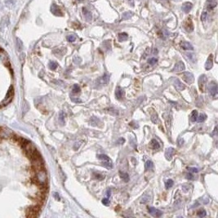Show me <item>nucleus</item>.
Masks as SVG:
<instances>
[{
  "mask_svg": "<svg viewBox=\"0 0 218 218\" xmlns=\"http://www.w3.org/2000/svg\"><path fill=\"white\" fill-rule=\"evenodd\" d=\"M159 34V36L161 37L162 38H167V36H168V32L167 31V30H163Z\"/></svg>",
  "mask_w": 218,
  "mask_h": 218,
  "instance_id": "nucleus-35",
  "label": "nucleus"
},
{
  "mask_svg": "<svg viewBox=\"0 0 218 218\" xmlns=\"http://www.w3.org/2000/svg\"><path fill=\"white\" fill-rule=\"evenodd\" d=\"M51 11H52V12L54 14V15H55V16H62V12H61V11L60 10L59 7L56 5V4H52V7H51Z\"/></svg>",
  "mask_w": 218,
  "mask_h": 218,
  "instance_id": "nucleus-15",
  "label": "nucleus"
},
{
  "mask_svg": "<svg viewBox=\"0 0 218 218\" xmlns=\"http://www.w3.org/2000/svg\"><path fill=\"white\" fill-rule=\"evenodd\" d=\"M133 15V13L132 11H128V12H124L123 14V20H128L130 19Z\"/></svg>",
  "mask_w": 218,
  "mask_h": 218,
  "instance_id": "nucleus-27",
  "label": "nucleus"
},
{
  "mask_svg": "<svg viewBox=\"0 0 218 218\" xmlns=\"http://www.w3.org/2000/svg\"><path fill=\"white\" fill-rule=\"evenodd\" d=\"M110 194H111V190L109 189V190L106 191V196H107V198L110 197Z\"/></svg>",
  "mask_w": 218,
  "mask_h": 218,
  "instance_id": "nucleus-52",
  "label": "nucleus"
},
{
  "mask_svg": "<svg viewBox=\"0 0 218 218\" xmlns=\"http://www.w3.org/2000/svg\"><path fill=\"white\" fill-rule=\"evenodd\" d=\"M150 200V196H147V197H143L142 198V199L140 200V202L141 203H145V202H147L148 201Z\"/></svg>",
  "mask_w": 218,
  "mask_h": 218,
  "instance_id": "nucleus-45",
  "label": "nucleus"
},
{
  "mask_svg": "<svg viewBox=\"0 0 218 218\" xmlns=\"http://www.w3.org/2000/svg\"><path fill=\"white\" fill-rule=\"evenodd\" d=\"M154 167V163L153 162L151 161V160H148L145 163V170L146 171H149V170H151Z\"/></svg>",
  "mask_w": 218,
  "mask_h": 218,
  "instance_id": "nucleus-26",
  "label": "nucleus"
},
{
  "mask_svg": "<svg viewBox=\"0 0 218 218\" xmlns=\"http://www.w3.org/2000/svg\"><path fill=\"white\" fill-rule=\"evenodd\" d=\"M109 78H110L109 74H108V73H105L104 75L101 76V78H99L98 82L99 83H101V84H107V83H109Z\"/></svg>",
  "mask_w": 218,
  "mask_h": 218,
  "instance_id": "nucleus-11",
  "label": "nucleus"
},
{
  "mask_svg": "<svg viewBox=\"0 0 218 218\" xmlns=\"http://www.w3.org/2000/svg\"><path fill=\"white\" fill-rule=\"evenodd\" d=\"M188 170L190 171H191V172H198V169L197 168H195V167H188Z\"/></svg>",
  "mask_w": 218,
  "mask_h": 218,
  "instance_id": "nucleus-47",
  "label": "nucleus"
},
{
  "mask_svg": "<svg viewBox=\"0 0 218 218\" xmlns=\"http://www.w3.org/2000/svg\"><path fill=\"white\" fill-rule=\"evenodd\" d=\"M217 4V0H208V10H212L213 9Z\"/></svg>",
  "mask_w": 218,
  "mask_h": 218,
  "instance_id": "nucleus-20",
  "label": "nucleus"
},
{
  "mask_svg": "<svg viewBox=\"0 0 218 218\" xmlns=\"http://www.w3.org/2000/svg\"><path fill=\"white\" fill-rule=\"evenodd\" d=\"M207 16H208V13H207L206 11H203L202 16H201V20H202V21H204L207 19Z\"/></svg>",
  "mask_w": 218,
  "mask_h": 218,
  "instance_id": "nucleus-44",
  "label": "nucleus"
},
{
  "mask_svg": "<svg viewBox=\"0 0 218 218\" xmlns=\"http://www.w3.org/2000/svg\"><path fill=\"white\" fill-rule=\"evenodd\" d=\"M198 217H204L207 215V213H206L205 210H200V211L198 213Z\"/></svg>",
  "mask_w": 218,
  "mask_h": 218,
  "instance_id": "nucleus-40",
  "label": "nucleus"
},
{
  "mask_svg": "<svg viewBox=\"0 0 218 218\" xmlns=\"http://www.w3.org/2000/svg\"><path fill=\"white\" fill-rule=\"evenodd\" d=\"M175 152L176 151H175L174 148H171V147L167 148L166 151H165V158H166V159H167L168 161L171 160L172 157L175 155Z\"/></svg>",
  "mask_w": 218,
  "mask_h": 218,
  "instance_id": "nucleus-7",
  "label": "nucleus"
},
{
  "mask_svg": "<svg viewBox=\"0 0 218 218\" xmlns=\"http://www.w3.org/2000/svg\"><path fill=\"white\" fill-rule=\"evenodd\" d=\"M0 59L6 66L7 65L9 66V61H8V58H7V54L2 49H0Z\"/></svg>",
  "mask_w": 218,
  "mask_h": 218,
  "instance_id": "nucleus-8",
  "label": "nucleus"
},
{
  "mask_svg": "<svg viewBox=\"0 0 218 218\" xmlns=\"http://www.w3.org/2000/svg\"><path fill=\"white\" fill-rule=\"evenodd\" d=\"M13 95H14V89L12 87H11V88L8 90V92H7V97H6V98L3 100V103L2 105H7L9 102L11 101V100L12 99L13 97Z\"/></svg>",
  "mask_w": 218,
  "mask_h": 218,
  "instance_id": "nucleus-4",
  "label": "nucleus"
},
{
  "mask_svg": "<svg viewBox=\"0 0 218 218\" xmlns=\"http://www.w3.org/2000/svg\"><path fill=\"white\" fill-rule=\"evenodd\" d=\"M184 139L183 138H179L178 139V140H177V145H179V146H182V145H183V144H184Z\"/></svg>",
  "mask_w": 218,
  "mask_h": 218,
  "instance_id": "nucleus-46",
  "label": "nucleus"
},
{
  "mask_svg": "<svg viewBox=\"0 0 218 218\" xmlns=\"http://www.w3.org/2000/svg\"><path fill=\"white\" fill-rule=\"evenodd\" d=\"M130 126H132V128H133V126H135L134 128H138V124H136L135 122H131V123H130Z\"/></svg>",
  "mask_w": 218,
  "mask_h": 218,
  "instance_id": "nucleus-49",
  "label": "nucleus"
},
{
  "mask_svg": "<svg viewBox=\"0 0 218 218\" xmlns=\"http://www.w3.org/2000/svg\"><path fill=\"white\" fill-rule=\"evenodd\" d=\"M129 1H132V0H129Z\"/></svg>",
  "mask_w": 218,
  "mask_h": 218,
  "instance_id": "nucleus-56",
  "label": "nucleus"
},
{
  "mask_svg": "<svg viewBox=\"0 0 218 218\" xmlns=\"http://www.w3.org/2000/svg\"><path fill=\"white\" fill-rule=\"evenodd\" d=\"M183 79L189 84H191L194 81V77L193 75V74L190 72H185L183 74Z\"/></svg>",
  "mask_w": 218,
  "mask_h": 218,
  "instance_id": "nucleus-6",
  "label": "nucleus"
},
{
  "mask_svg": "<svg viewBox=\"0 0 218 218\" xmlns=\"http://www.w3.org/2000/svg\"><path fill=\"white\" fill-rule=\"evenodd\" d=\"M158 120H159V118H158V114H156L155 111H153V113L151 114V121L153 124H158Z\"/></svg>",
  "mask_w": 218,
  "mask_h": 218,
  "instance_id": "nucleus-24",
  "label": "nucleus"
},
{
  "mask_svg": "<svg viewBox=\"0 0 218 218\" xmlns=\"http://www.w3.org/2000/svg\"><path fill=\"white\" fill-rule=\"evenodd\" d=\"M124 94L125 92L124 89L122 88H120V87H117L116 91H115V97H116V98L118 99V100L122 99L124 97Z\"/></svg>",
  "mask_w": 218,
  "mask_h": 218,
  "instance_id": "nucleus-13",
  "label": "nucleus"
},
{
  "mask_svg": "<svg viewBox=\"0 0 218 218\" xmlns=\"http://www.w3.org/2000/svg\"><path fill=\"white\" fill-rule=\"evenodd\" d=\"M78 1H82V0H78Z\"/></svg>",
  "mask_w": 218,
  "mask_h": 218,
  "instance_id": "nucleus-55",
  "label": "nucleus"
},
{
  "mask_svg": "<svg viewBox=\"0 0 218 218\" xmlns=\"http://www.w3.org/2000/svg\"><path fill=\"white\" fill-rule=\"evenodd\" d=\"M79 92H80V88H79V86H78V84H74V85L73 86V92L78 93Z\"/></svg>",
  "mask_w": 218,
  "mask_h": 218,
  "instance_id": "nucleus-37",
  "label": "nucleus"
},
{
  "mask_svg": "<svg viewBox=\"0 0 218 218\" xmlns=\"http://www.w3.org/2000/svg\"><path fill=\"white\" fill-rule=\"evenodd\" d=\"M186 55V57H188V58H189L191 61H193V62H195V61H195V59H194V54H192V53H188V52H187Z\"/></svg>",
  "mask_w": 218,
  "mask_h": 218,
  "instance_id": "nucleus-39",
  "label": "nucleus"
},
{
  "mask_svg": "<svg viewBox=\"0 0 218 218\" xmlns=\"http://www.w3.org/2000/svg\"><path fill=\"white\" fill-rule=\"evenodd\" d=\"M148 212L153 217H161L162 215H163V213H162L161 211L156 209L155 208H153V207H151V208H148Z\"/></svg>",
  "mask_w": 218,
  "mask_h": 218,
  "instance_id": "nucleus-9",
  "label": "nucleus"
},
{
  "mask_svg": "<svg viewBox=\"0 0 218 218\" xmlns=\"http://www.w3.org/2000/svg\"><path fill=\"white\" fill-rule=\"evenodd\" d=\"M67 40L69 42H70V43H73V42L76 40V37L74 35H69V36H67Z\"/></svg>",
  "mask_w": 218,
  "mask_h": 218,
  "instance_id": "nucleus-41",
  "label": "nucleus"
},
{
  "mask_svg": "<svg viewBox=\"0 0 218 218\" xmlns=\"http://www.w3.org/2000/svg\"><path fill=\"white\" fill-rule=\"evenodd\" d=\"M57 66H58V65H57V62H55V61H50L49 62V68L52 70H55L57 68Z\"/></svg>",
  "mask_w": 218,
  "mask_h": 218,
  "instance_id": "nucleus-34",
  "label": "nucleus"
},
{
  "mask_svg": "<svg viewBox=\"0 0 218 218\" xmlns=\"http://www.w3.org/2000/svg\"><path fill=\"white\" fill-rule=\"evenodd\" d=\"M171 119H172V117H171V113H167L166 117H165V124H166L167 128L168 131H170V128H171Z\"/></svg>",
  "mask_w": 218,
  "mask_h": 218,
  "instance_id": "nucleus-16",
  "label": "nucleus"
},
{
  "mask_svg": "<svg viewBox=\"0 0 218 218\" xmlns=\"http://www.w3.org/2000/svg\"><path fill=\"white\" fill-rule=\"evenodd\" d=\"M213 54H211V55H209V57H208V59H207V61L205 63V69L207 70H210L212 67H213Z\"/></svg>",
  "mask_w": 218,
  "mask_h": 218,
  "instance_id": "nucleus-12",
  "label": "nucleus"
},
{
  "mask_svg": "<svg viewBox=\"0 0 218 218\" xmlns=\"http://www.w3.org/2000/svg\"><path fill=\"white\" fill-rule=\"evenodd\" d=\"M198 115V114L197 110H193L192 113H191V117H190V120H191L192 123H194V122L197 121Z\"/></svg>",
  "mask_w": 218,
  "mask_h": 218,
  "instance_id": "nucleus-23",
  "label": "nucleus"
},
{
  "mask_svg": "<svg viewBox=\"0 0 218 218\" xmlns=\"http://www.w3.org/2000/svg\"><path fill=\"white\" fill-rule=\"evenodd\" d=\"M162 4L163 5H166V4H168V0H159Z\"/></svg>",
  "mask_w": 218,
  "mask_h": 218,
  "instance_id": "nucleus-50",
  "label": "nucleus"
},
{
  "mask_svg": "<svg viewBox=\"0 0 218 218\" xmlns=\"http://www.w3.org/2000/svg\"><path fill=\"white\" fill-rule=\"evenodd\" d=\"M35 180L39 185L44 186L47 181V176L46 171H44L43 169L37 171L36 175H35Z\"/></svg>",
  "mask_w": 218,
  "mask_h": 218,
  "instance_id": "nucleus-1",
  "label": "nucleus"
},
{
  "mask_svg": "<svg viewBox=\"0 0 218 218\" xmlns=\"http://www.w3.org/2000/svg\"><path fill=\"white\" fill-rule=\"evenodd\" d=\"M192 3H189V2H186V3H185L183 5H182V10L184 12H186V13H189L190 10H191V8H192Z\"/></svg>",
  "mask_w": 218,
  "mask_h": 218,
  "instance_id": "nucleus-17",
  "label": "nucleus"
},
{
  "mask_svg": "<svg viewBox=\"0 0 218 218\" xmlns=\"http://www.w3.org/2000/svg\"><path fill=\"white\" fill-rule=\"evenodd\" d=\"M59 121H60V124L61 125L65 124V114H64V112H61V113H60V115H59Z\"/></svg>",
  "mask_w": 218,
  "mask_h": 218,
  "instance_id": "nucleus-30",
  "label": "nucleus"
},
{
  "mask_svg": "<svg viewBox=\"0 0 218 218\" xmlns=\"http://www.w3.org/2000/svg\"><path fill=\"white\" fill-rule=\"evenodd\" d=\"M97 158H98L99 159L102 160V161H110V159H109V156H107L106 155H104V154L98 155Z\"/></svg>",
  "mask_w": 218,
  "mask_h": 218,
  "instance_id": "nucleus-25",
  "label": "nucleus"
},
{
  "mask_svg": "<svg viewBox=\"0 0 218 218\" xmlns=\"http://www.w3.org/2000/svg\"><path fill=\"white\" fill-rule=\"evenodd\" d=\"M185 69H186L185 64L182 62V61H178V62L175 65V66L173 68L172 71H173V72H181V71H183Z\"/></svg>",
  "mask_w": 218,
  "mask_h": 218,
  "instance_id": "nucleus-10",
  "label": "nucleus"
},
{
  "mask_svg": "<svg viewBox=\"0 0 218 218\" xmlns=\"http://www.w3.org/2000/svg\"><path fill=\"white\" fill-rule=\"evenodd\" d=\"M158 61V60H157V58L155 57H152V58H150L149 60H148V63L150 64V65H155L156 63Z\"/></svg>",
  "mask_w": 218,
  "mask_h": 218,
  "instance_id": "nucleus-36",
  "label": "nucleus"
},
{
  "mask_svg": "<svg viewBox=\"0 0 218 218\" xmlns=\"http://www.w3.org/2000/svg\"><path fill=\"white\" fill-rule=\"evenodd\" d=\"M186 177L188 180H194V178L191 172H187L186 175Z\"/></svg>",
  "mask_w": 218,
  "mask_h": 218,
  "instance_id": "nucleus-42",
  "label": "nucleus"
},
{
  "mask_svg": "<svg viewBox=\"0 0 218 218\" xmlns=\"http://www.w3.org/2000/svg\"><path fill=\"white\" fill-rule=\"evenodd\" d=\"M128 34H126V33H121V34H119V40L120 42H123V41H125L127 38H128Z\"/></svg>",
  "mask_w": 218,
  "mask_h": 218,
  "instance_id": "nucleus-29",
  "label": "nucleus"
},
{
  "mask_svg": "<svg viewBox=\"0 0 218 218\" xmlns=\"http://www.w3.org/2000/svg\"><path fill=\"white\" fill-rule=\"evenodd\" d=\"M119 176L125 182H129V175L127 173V172H123V171H119Z\"/></svg>",
  "mask_w": 218,
  "mask_h": 218,
  "instance_id": "nucleus-21",
  "label": "nucleus"
},
{
  "mask_svg": "<svg viewBox=\"0 0 218 218\" xmlns=\"http://www.w3.org/2000/svg\"><path fill=\"white\" fill-rule=\"evenodd\" d=\"M173 184H174L173 181L171 180V179H168V180L166 182V184H165V187H166L167 190H168V189H170L171 187H172Z\"/></svg>",
  "mask_w": 218,
  "mask_h": 218,
  "instance_id": "nucleus-31",
  "label": "nucleus"
},
{
  "mask_svg": "<svg viewBox=\"0 0 218 218\" xmlns=\"http://www.w3.org/2000/svg\"><path fill=\"white\" fill-rule=\"evenodd\" d=\"M83 15L85 16V19L87 20V21H91L92 20V13L89 11L87 8H83Z\"/></svg>",
  "mask_w": 218,
  "mask_h": 218,
  "instance_id": "nucleus-19",
  "label": "nucleus"
},
{
  "mask_svg": "<svg viewBox=\"0 0 218 218\" xmlns=\"http://www.w3.org/2000/svg\"><path fill=\"white\" fill-rule=\"evenodd\" d=\"M181 47H182V49H184V50H186V51H188V50L192 51V50H194V47H193L192 44H191L190 43H189V42H186V41L182 42V43H181Z\"/></svg>",
  "mask_w": 218,
  "mask_h": 218,
  "instance_id": "nucleus-14",
  "label": "nucleus"
},
{
  "mask_svg": "<svg viewBox=\"0 0 218 218\" xmlns=\"http://www.w3.org/2000/svg\"><path fill=\"white\" fill-rule=\"evenodd\" d=\"M109 198H103L102 199V203L104 204V205H109Z\"/></svg>",
  "mask_w": 218,
  "mask_h": 218,
  "instance_id": "nucleus-43",
  "label": "nucleus"
},
{
  "mask_svg": "<svg viewBox=\"0 0 218 218\" xmlns=\"http://www.w3.org/2000/svg\"><path fill=\"white\" fill-rule=\"evenodd\" d=\"M102 165H103L105 167H106V168H109V169H111V168H113V165H112V163H110V161L103 162V163H102Z\"/></svg>",
  "mask_w": 218,
  "mask_h": 218,
  "instance_id": "nucleus-33",
  "label": "nucleus"
},
{
  "mask_svg": "<svg viewBox=\"0 0 218 218\" xmlns=\"http://www.w3.org/2000/svg\"><path fill=\"white\" fill-rule=\"evenodd\" d=\"M124 142H125L124 138H119V144H124Z\"/></svg>",
  "mask_w": 218,
  "mask_h": 218,
  "instance_id": "nucleus-53",
  "label": "nucleus"
},
{
  "mask_svg": "<svg viewBox=\"0 0 218 218\" xmlns=\"http://www.w3.org/2000/svg\"><path fill=\"white\" fill-rule=\"evenodd\" d=\"M208 92L210 94V96H212V97H216L218 93L217 83H216L215 81L210 82L209 84H208Z\"/></svg>",
  "mask_w": 218,
  "mask_h": 218,
  "instance_id": "nucleus-2",
  "label": "nucleus"
},
{
  "mask_svg": "<svg viewBox=\"0 0 218 218\" xmlns=\"http://www.w3.org/2000/svg\"><path fill=\"white\" fill-rule=\"evenodd\" d=\"M213 136H217V126H216L215 129H214V131H213Z\"/></svg>",
  "mask_w": 218,
  "mask_h": 218,
  "instance_id": "nucleus-48",
  "label": "nucleus"
},
{
  "mask_svg": "<svg viewBox=\"0 0 218 218\" xmlns=\"http://www.w3.org/2000/svg\"><path fill=\"white\" fill-rule=\"evenodd\" d=\"M185 28H186V30L187 31H192L193 30H194L192 22L190 21H187L186 22V25H185Z\"/></svg>",
  "mask_w": 218,
  "mask_h": 218,
  "instance_id": "nucleus-22",
  "label": "nucleus"
},
{
  "mask_svg": "<svg viewBox=\"0 0 218 218\" xmlns=\"http://www.w3.org/2000/svg\"><path fill=\"white\" fill-rule=\"evenodd\" d=\"M172 83H173V85L175 86V88H177V89H178L179 91H183L186 89V85L184 83H182L178 78H172Z\"/></svg>",
  "mask_w": 218,
  "mask_h": 218,
  "instance_id": "nucleus-5",
  "label": "nucleus"
},
{
  "mask_svg": "<svg viewBox=\"0 0 218 218\" xmlns=\"http://www.w3.org/2000/svg\"><path fill=\"white\" fill-rule=\"evenodd\" d=\"M150 146H151V149L153 150H158L160 148V144L158 142V140H155V139H153L151 140V141L150 142Z\"/></svg>",
  "mask_w": 218,
  "mask_h": 218,
  "instance_id": "nucleus-18",
  "label": "nucleus"
},
{
  "mask_svg": "<svg viewBox=\"0 0 218 218\" xmlns=\"http://www.w3.org/2000/svg\"><path fill=\"white\" fill-rule=\"evenodd\" d=\"M82 62V59L79 57H74V63L76 65H79L80 63Z\"/></svg>",
  "mask_w": 218,
  "mask_h": 218,
  "instance_id": "nucleus-38",
  "label": "nucleus"
},
{
  "mask_svg": "<svg viewBox=\"0 0 218 218\" xmlns=\"http://www.w3.org/2000/svg\"><path fill=\"white\" fill-rule=\"evenodd\" d=\"M198 87H199V89L201 92H204L205 91V87H206V83H207V77L205 74H202L199 78H198Z\"/></svg>",
  "mask_w": 218,
  "mask_h": 218,
  "instance_id": "nucleus-3",
  "label": "nucleus"
},
{
  "mask_svg": "<svg viewBox=\"0 0 218 218\" xmlns=\"http://www.w3.org/2000/svg\"><path fill=\"white\" fill-rule=\"evenodd\" d=\"M207 119V115L205 114H199V116H198V118H197V120L198 123H202V122H204L205 120Z\"/></svg>",
  "mask_w": 218,
  "mask_h": 218,
  "instance_id": "nucleus-28",
  "label": "nucleus"
},
{
  "mask_svg": "<svg viewBox=\"0 0 218 218\" xmlns=\"http://www.w3.org/2000/svg\"><path fill=\"white\" fill-rule=\"evenodd\" d=\"M81 145V143H80V142H78V143H76V144L74 145V150H78V147H79V145Z\"/></svg>",
  "mask_w": 218,
  "mask_h": 218,
  "instance_id": "nucleus-51",
  "label": "nucleus"
},
{
  "mask_svg": "<svg viewBox=\"0 0 218 218\" xmlns=\"http://www.w3.org/2000/svg\"><path fill=\"white\" fill-rule=\"evenodd\" d=\"M100 123V121L97 118H96V117H92V119H91V124L92 125V126H98V124Z\"/></svg>",
  "mask_w": 218,
  "mask_h": 218,
  "instance_id": "nucleus-32",
  "label": "nucleus"
},
{
  "mask_svg": "<svg viewBox=\"0 0 218 218\" xmlns=\"http://www.w3.org/2000/svg\"><path fill=\"white\" fill-rule=\"evenodd\" d=\"M54 196H56L57 200H60V197H59V195H58V194H57V193H55V194H54Z\"/></svg>",
  "mask_w": 218,
  "mask_h": 218,
  "instance_id": "nucleus-54",
  "label": "nucleus"
}]
</instances>
